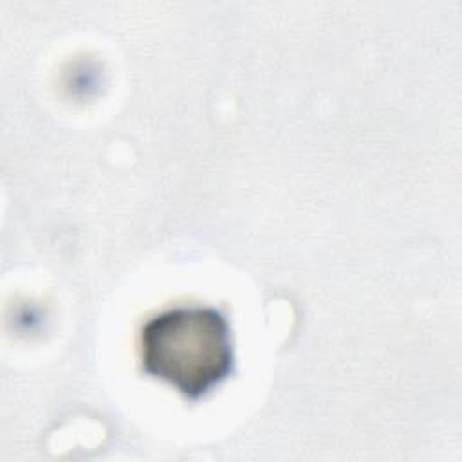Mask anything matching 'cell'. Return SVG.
<instances>
[{
  "mask_svg": "<svg viewBox=\"0 0 462 462\" xmlns=\"http://www.w3.org/2000/svg\"><path fill=\"white\" fill-rule=\"evenodd\" d=\"M146 374L197 399L222 383L233 368L226 318L208 307H179L152 318L141 332Z\"/></svg>",
  "mask_w": 462,
  "mask_h": 462,
  "instance_id": "1",
  "label": "cell"
}]
</instances>
